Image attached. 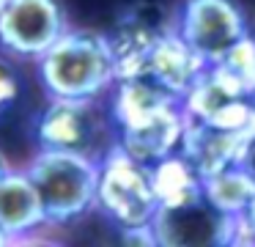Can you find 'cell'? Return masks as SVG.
Here are the masks:
<instances>
[{
  "label": "cell",
  "instance_id": "obj_1",
  "mask_svg": "<svg viewBox=\"0 0 255 247\" xmlns=\"http://www.w3.org/2000/svg\"><path fill=\"white\" fill-rule=\"evenodd\" d=\"M47 96L102 99L116 82V63L107 33L69 27L47 52L36 58Z\"/></svg>",
  "mask_w": 255,
  "mask_h": 247
},
{
  "label": "cell",
  "instance_id": "obj_2",
  "mask_svg": "<svg viewBox=\"0 0 255 247\" xmlns=\"http://www.w3.org/2000/svg\"><path fill=\"white\" fill-rule=\"evenodd\" d=\"M28 176L39 190L47 225H66L88 214L96 203L99 159L74 151L39 148L28 162Z\"/></svg>",
  "mask_w": 255,
  "mask_h": 247
},
{
  "label": "cell",
  "instance_id": "obj_3",
  "mask_svg": "<svg viewBox=\"0 0 255 247\" xmlns=\"http://www.w3.org/2000/svg\"><path fill=\"white\" fill-rule=\"evenodd\" d=\"M94 209H99L121 231L148 225L159 209L151 184V165L134 159L113 140L99 157Z\"/></svg>",
  "mask_w": 255,
  "mask_h": 247
},
{
  "label": "cell",
  "instance_id": "obj_4",
  "mask_svg": "<svg viewBox=\"0 0 255 247\" xmlns=\"http://www.w3.org/2000/svg\"><path fill=\"white\" fill-rule=\"evenodd\" d=\"M107 124H110V118L102 115L99 99L50 96L47 107L33 121V135L39 148L88 154V157L99 159L105 154V148L99 146L107 135Z\"/></svg>",
  "mask_w": 255,
  "mask_h": 247
},
{
  "label": "cell",
  "instance_id": "obj_5",
  "mask_svg": "<svg viewBox=\"0 0 255 247\" xmlns=\"http://www.w3.org/2000/svg\"><path fill=\"white\" fill-rule=\"evenodd\" d=\"M173 30L206 63H217L239 38L250 33V22L236 0H184Z\"/></svg>",
  "mask_w": 255,
  "mask_h": 247
},
{
  "label": "cell",
  "instance_id": "obj_6",
  "mask_svg": "<svg viewBox=\"0 0 255 247\" xmlns=\"http://www.w3.org/2000/svg\"><path fill=\"white\" fill-rule=\"evenodd\" d=\"M69 30L61 0H6L0 8V47L36 60Z\"/></svg>",
  "mask_w": 255,
  "mask_h": 247
},
{
  "label": "cell",
  "instance_id": "obj_7",
  "mask_svg": "<svg viewBox=\"0 0 255 247\" xmlns=\"http://www.w3.org/2000/svg\"><path fill=\"white\" fill-rule=\"evenodd\" d=\"M151 231L162 247H228L233 236V217L200 195L181 206L156 209Z\"/></svg>",
  "mask_w": 255,
  "mask_h": 247
},
{
  "label": "cell",
  "instance_id": "obj_8",
  "mask_svg": "<svg viewBox=\"0 0 255 247\" xmlns=\"http://www.w3.org/2000/svg\"><path fill=\"white\" fill-rule=\"evenodd\" d=\"M181 107L189 118L203 121L222 129H253L255 104L253 96H244L214 63H209L181 99Z\"/></svg>",
  "mask_w": 255,
  "mask_h": 247
},
{
  "label": "cell",
  "instance_id": "obj_9",
  "mask_svg": "<svg viewBox=\"0 0 255 247\" xmlns=\"http://www.w3.org/2000/svg\"><path fill=\"white\" fill-rule=\"evenodd\" d=\"M206 66L209 63H206L173 27H167V30H162L159 36L154 38V44H151L143 74L151 77L156 85H162L176 99H184V93L192 88V82L200 77V71H203Z\"/></svg>",
  "mask_w": 255,
  "mask_h": 247
},
{
  "label": "cell",
  "instance_id": "obj_10",
  "mask_svg": "<svg viewBox=\"0 0 255 247\" xmlns=\"http://www.w3.org/2000/svg\"><path fill=\"white\" fill-rule=\"evenodd\" d=\"M184 129H187V113H184L181 102H178V104L159 110L151 118L140 121V124L118 129L116 143L127 154H132L134 159H140L145 165H154L162 157L178 151Z\"/></svg>",
  "mask_w": 255,
  "mask_h": 247
},
{
  "label": "cell",
  "instance_id": "obj_11",
  "mask_svg": "<svg viewBox=\"0 0 255 247\" xmlns=\"http://www.w3.org/2000/svg\"><path fill=\"white\" fill-rule=\"evenodd\" d=\"M247 132L250 129H222V126H211L187 115V129H184L178 151L192 162L200 179H206V176L239 162Z\"/></svg>",
  "mask_w": 255,
  "mask_h": 247
},
{
  "label": "cell",
  "instance_id": "obj_12",
  "mask_svg": "<svg viewBox=\"0 0 255 247\" xmlns=\"http://www.w3.org/2000/svg\"><path fill=\"white\" fill-rule=\"evenodd\" d=\"M41 225H47V214L33 179L28 170H6L0 176V231L19 242Z\"/></svg>",
  "mask_w": 255,
  "mask_h": 247
},
{
  "label": "cell",
  "instance_id": "obj_13",
  "mask_svg": "<svg viewBox=\"0 0 255 247\" xmlns=\"http://www.w3.org/2000/svg\"><path fill=\"white\" fill-rule=\"evenodd\" d=\"M110 124L113 129H127L140 121L156 115L159 110L178 104L181 99H176L173 93H167L162 85H156L151 77L137 74V77H124L116 80L110 88Z\"/></svg>",
  "mask_w": 255,
  "mask_h": 247
},
{
  "label": "cell",
  "instance_id": "obj_14",
  "mask_svg": "<svg viewBox=\"0 0 255 247\" xmlns=\"http://www.w3.org/2000/svg\"><path fill=\"white\" fill-rule=\"evenodd\" d=\"M151 184L159 209L181 206L203 195V179L181 151H173L151 165Z\"/></svg>",
  "mask_w": 255,
  "mask_h": 247
},
{
  "label": "cell",
  "instance_id": "obj_15",
  "mask_svg": "<svg viewBox=\"0 0 255 247\" xmlns=\"http://www.w3.org/2000/svg\"><path fill=\"white\" fill-rule=\"evenodd\" d=\"M203 195L214 203L220 212L231 214H242L250 206V201L255 198V179L242 168L239 162L228 165V168L217 170V173L203 179Z\"/></svg>",
  "mask_w": 255,
  "mask_h": 247
},
{
  "label": "cell",
  "instance_id": "obj_16",
  "mask_svg": "<svg viewBox=\"0 0 255 247\" xmlns=\"http://www.w3.org/2000/svg\"><path fill=\"white\" fill-rule=\"evenodd\" d=\"M214 66L244 96H253L255 93V36H253V30L244 38H239Z\"/></svg>",
  "mask_w": 255,
  "mask_h": 247
},
{
  "label": "cell",
  "instance_id": "obj_17",
  "mask_svg": "<svg viewBox=\"0 0 255 247\" xmlns=\"http://www.w3.org/2000/svg\"><path fill=\"white\" fill-rule=\"evenodd\" d=\"M231 245H255V198L242 214L233 217V236Z\"/></svg>",
  "mask_w": 255,
  "mask_h": 247
},
{
  "label": "cell",
  "instance_id": "obj_18",
  "mask_svg": "<svg viewBox=\"0 0 255 247\" xmlns=\"http://www.w3.org/2000/svg\"><path fill=\"white\" fill-rule=\"evenodd\" d=\"M19 96V77L6 60H0V113H6Z\"/></svg>",
  "mask_w": 255,
  "mask_h": 247
},
{
  "label": "cell",
  "instance_id": "obj_19",
  "mask_svg": "<svg viewBox=\"0 0 255 247\" xmlns=\"http://www.w3.org/2000/svg\"><path fill=\"white\" fill-rule=\"evenodd\" d=\"M239 165L255 179V126L247 132V137H244L242 154H239Z\"/></svg>",
  "mask_w": 255,
  "mask_h": 247
},
{
  "label": "cell",
  "instance_id": "obj_20",
  "mask_svg": "<svg viewBox=\"0 0 255 247\" xmlns=\"http://www.w3.org/2000/svg\"><path fill=\"white\" fill-rule=\"evenodd\" d=\"M6 170H11V165H8V159H6V154L0 151V176L6 173Z\"/></svg>",
  "mask_w": 255,
  "mask_h": 247
},
{
  "label": "cell",
  "instance_id": "obj_21",
  "mask_svg": "<svg viewBox=\"0 0 255 247\" xmlns=\"http://www.w3.org/2000/svg\"><path fill=\"white\" fill-rule=\"evenodd\" d=\"M3 5H6V0H0V8H3Z\"/></svg>",
  "mask_w": 255,
  "mask_h": 247
},
{
  "label": "cell",
  "instance_id": "obj_22",
  "mask_svg": "<svg viewBox=\"0 0 255 247\" xmlns=\"http://www.w3.org/2000/svg\"><path fill=\"white\" fill-rule=\"evenodd\" d=\"M253 104H255V93H253Z\"/></svg>",
  "mask_w": 255,
  "mask_h": 247
}]
</instances>
